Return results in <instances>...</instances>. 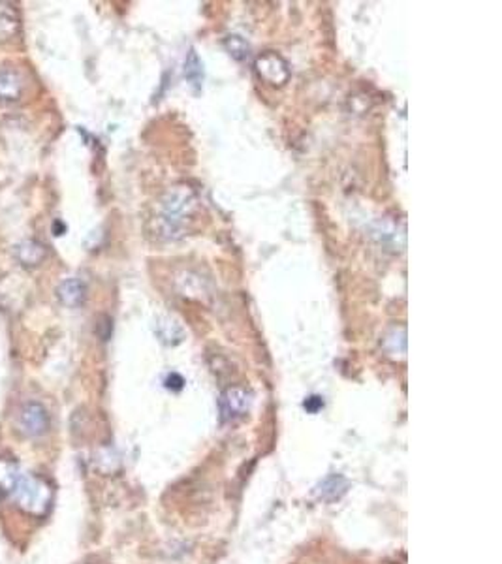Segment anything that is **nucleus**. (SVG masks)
I'll list each match as a JSON object with an SVG mask.
<instances>
[{"label": "nucleus", "mask_w": 502, "mask_h": 564, "mask_svg": "<svg viewBox=\"0 0 502 564\" xmlns=\"http://www.w3.org/2000/svg\"><path fill=\"white\" fill-rule=\"evenodd\" d=\"M10 496L19 510L32 517H43L53 504V489L49 481L32 474H21Z\"/></svg>", "instance_id": "obj_1"}, {"label": "nucleus", "mask_w": 502, "mask_h": 564, "mask_svg": "<svg viewBox=\"0 0 502 564\" xmlns=\"http://www.w3.org/2000/svg\"><path fill=\"white\" fill-rule=\"evenodd\" d=\"M196 207V198L190 188L177 186L166 196L164 201V213L160 216L162 222V233L167 239H173L181 235L183 232V220L192 213Z\"/></svg>", "instance_id": "obj_2"}, {"label": "nucleus", "mask_w": 502, "mask_h": 564, "mask_svg": "<svg viewBox=\"0 0 502 564\" xmlns=\"http://www.w3.org/2000/svg\"><path fill=\"white\" fill-rule=\"evenodd\" d=\"M252 403L251 391L241 388V385H234L228 390L222 391V395L219 399V408H220V420L222 422H236L239 417H243L249 412Z\"/></svg>", "instance_id": "obj_3"}, {"label": "nucleus", "mask_w": 502, "mask_h": 564, "mask_svg": "<svg viewBox=\"0 0 502 564\" xmlns=\"http://www.w3.org/2000/svg\"><path fill=\"white\" fill-rule=\"evenodd\" d=\"M17 425H19V431L26 437H42L49 429V414L46 406L36 401L25 403L19 410Z\"/></svg>", "instance_id": "obj_4"}, {"label": "nucleus", "mask_w": 502, "mask_h": 564, "mask_svg": "<svg viewBox=\"0 0 502 564\" xmlns=\"http://www.w3.org/2000/svg\"><path fill=\"white\" fill-rule=\"evenodd\" d=\"M256 72L263 81H267L269 85L281 87L290 80V68H288L286 60L277 53H266L262 57H258L256 60Z\"/></svg>", "instance_id": "obj_5"}, {"label": "nucleus", "mask_w": 502, "mask_h": 564, "mask_svg": "<svg viewBox=\"0 0 502 564\" xmlns=\"http://www.w3.org/2000/svg\"><path fill=\"white\" fill-rule=\"evenodd\" d=\"M23 95L21 75L14 70H0V102H17Z\"/></svg>", "instance_id": "obj_6"}, {"label": "nucleus", "mask_w": 502, "mask_h": 564, "mask_svg": "<svg viewBox=\"0 0 502 564\" xmlns=\"http://www.w3.org/2000/svg\"><path fill=\"white\" fill-rule=\"evenodd\" d=\"M85 284L79 279H66L63 280L57 288L58 299L63 301L66 307H78L85 299Z\"/></svg>", "instance_id": "obj_7"}, {"label": "nucleus", "mask_w": 502, "mask_h": 564, "mask_svg": "<svg viewBox=\"0 0 502 564\" xmlns=\"http://www.w3.org/2000/svg\"><path fill=\"white\" fill-rule=\"evenodd\" d=\"M16 256L23 265L34 267V265H40L46 260V247L42 243L32 241V239L31 241H23L21 245H17Z\"/></svg>", "instance_id": "obj_8"}, {"label": "nucleus", "mask_w": 502, "mask_h": 564, "mask_svg": "<svg viewBox=\"0 0 502 564\" xmlns=\"http://www.w3.org/2000/svg\"><path fill=\"white\" fill-rule=\"evenodd\" d=\"M346 491H348V481H346L342 476L333 474V476H328V478L316 487V496L322 499V501L333 502L345 495Z\"/></svg>", "instance_id": "obj_9"}, {"label": "nucleus", "mask_w": 502, "mask_h": 564, "mask_svg": "<svg viewBox=\"0 0 502 564\" xmlns=\"http://www.w3.org/2000/svg\"><path fill=\"white\" fill-rule=\"evenodd\" d=\"M19 31L17 10L8 2H0V42H8Z\"/></svg>", "instance_id": "obj_10"}, {"label": "nucleus", "mask_w": 502, "mask_h": 564, "mask_svg": "<svg viewBox=\"0 0 502 564\" xmlns=\"http://www.w3.org/2000/svg\"><path fill=\"white\" fill-rule=\"evenodd\" d=\"M21 478V470L10 459H0V496H10Z\"/></svg>", "instance_id": "obj_11"}, {"label": "nucleus", "mask_w": 502, "mask_h": 564, "mask_svg": "<svg viewBox=\"0 0 502 564\" xmlns=\"http://www.w3.org/2000/svg\"><path fill=\"white\" fill-rule=\"evenodd\" d=\"M184 75L187 80L190 81L192 85L199 87L202 85V80H204V70H202V63H199L198 55L190 51L189 58H187V64H184Z\"/></svg>", "instance_id": "obj_12"}, {"label": "nucleus", "mask_w": 502, "mask_h": 564, "mask_svg": "<svg viewBox=\"0 0 502 564\" xmlns=\"http://www.w3.org/2000/svg\"><path fill=\"white\" fill-rule=\"evenodd\" d=\"M224 48L228 49V53L237 60H243L249 53V43L243 40L241 36H228L224 40Z\"/></svg>", "instance_id": "obj_13"}, {"label": "nucleus", "mask_w": 502, "mask_h": 564, "mask_svg": "<svg viewBox=\"0 0 502 564\" xmlns=\"http://www.w3.org/2000/svg\"><path fill=\"white\" fill-rule=\"evenodd\" d=\"M322 406H324V401L316 395L309 397V399L305 401V408H307V412H310V414H316Z\"/></svg>", "instance_id": "obj_14"}, {"label": "nucleus", "mask_w": 502, "mask_h": 564, "mask_svg": "<svg viewBox=\"0 0 502 564\" xmlns=\"http://www.w3.org/2000/svg\"><path fill=\"white\" fill-rule=\"evenodd\" d=\"M183 384H184V380L181 378V376L179 375H172L169 376V378H167V388H169V390H181V388H183Z\"/></svg>", "instance_id": "obj_15"}, {"label": "nucleus", "mask_w": 502, "mask_h": 564, "mask_svg": "<svg viewBox=\"0 0 502 564\" xmlns=\"http://www.w3.org/2000/svg\"><path fill=\"white\" fill-rule=\"evenodd\" d=\"M64 230H66V226H64L63 222H55V226H53V233H55V235H63L64 233Z\"/></svg>", "instance_id": "obj_16"}]
</instances>
